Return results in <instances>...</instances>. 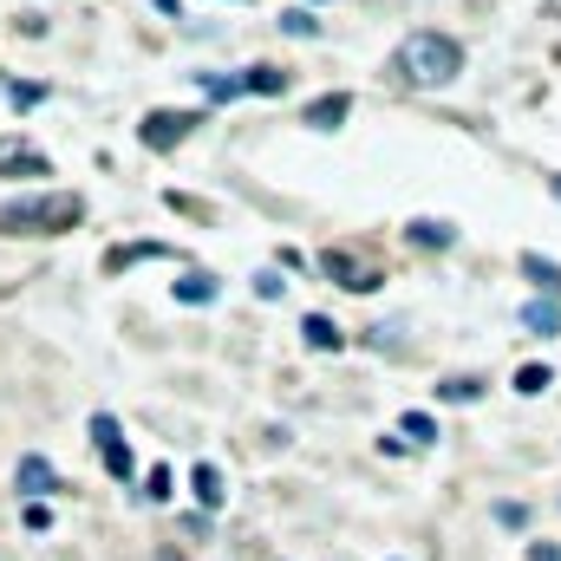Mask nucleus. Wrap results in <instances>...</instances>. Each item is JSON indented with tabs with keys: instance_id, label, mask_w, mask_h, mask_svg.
Returning a JSON list of instances; mask_svg holds the SVG:
<instances>
[{
	"instance_id": "obj_8",
	"label": "nucleus",
	"mask_w": 561,
	"mask_h": 561,
	"mask_svg": "<svg viewBox=\"0 0 561 561\" xmlns=\"http://www.w3.org/2000/svg\"><path fill=\"white\" fill-rule=\"evenodd\" d=\"M138 262H176V249H163V242H131V249H112V255H105V275H125V268H138Z\"/></svg>"
},
{
	"instance_id": "obj_25",
	"label": "nucleus",
	"mask_w": 561,
	"mask_h": 561,
	"mask_svg": "<svg viewBox=\"0 0 561 561\" xmlns=\"http://www.w3.org/2000/svg\"><path fill=\"white\" fill-rule=\"evenodd\" d=\"M496 523H503V529H523V523H529V510H523V503H496Z\"/></svg>"
},
{
	"instance_id": "obj_22",
	"label": "nucleus",
	"mask_w": 561,
	"mask_h": 561,
	"mask_svg": "<svg viewBox=\"0 0 561 561\" xmlns=\"http://www.w3.org/2000/svg\"><path fill=\"white\" fill-rule=\"evenodd\" d=\"M39 99H46V85H33V79H26V85H20V79L7 85V105H13V112H33Z\"/></svg>"
},
{
	"instance_id": "obj_26",
	"label": "nucleus",
	"mask_w": 561,
	"mask_h": 561,
	"mask_svg": "<svg viewBox=\"0 0 561 561\" xmlns=\"http://www.w3.org/2000/svg\"><path fill=\"white\" fill-rule=\"evenodd\" d=\"M26 529H33V536L53 529V510H46V503H26Z\"/></svg>"
},
{
	"instance_id": "obj_12",
	"label": "nucleus",
	"mask_w": 561,
	"mask_h": 561,
	"mask_svg": "<svg viewBox=\"0 0 561 561\" xmlns=\"http://www.w3.org/2000/svg\"><path fill=\"white\" fill-rule=\"evenodd\" d=\"M300 340H307L313 353H340V346H346V333H340L327 313H307V320H300Z\"/></svg>"
},
{
	"instance_id": "obj_20",
	"label": "nucleus",
	"mask_w": 561,
	"mask_h": 561,
	"mask_svg": "<svg viewBox=\"0 0 561 561\" xmlns=\"http://www.w3.org/2000/svg\"><path fill=\"white\" fill-rule=\"evenodd\" d=\"M280 33H294V39H320V20H313V7H287V13H280Z\"/></svg>"
},
{
	"instance_id": "obj_14",
	"label": "nucleus",
	"mask_w": 561,
	"mask_h": 561,
	"mask_svg": "<svg viewBox=\"0 0 561 561\" xmlns=\"http://www.w3.org/2000/svg\"><path fill=\"white\" fill-rule=\"evenodd\" d=\"M405 236H412V249H450V242H457V229H450V222H437V216H419Z\"/></svg>"
},
{
	"instance_id": "obj_5",
	"label": "nucleus",
	"mask_w": 561,
	"mask_h": 561,
	"mask_svg": "<svg viewBox=\"0 0 561 561\" xmlns=\"http://www.w3.org/2000/svg\"><path fill=\"white\" fill-rule=\"evenodd\" d=\"M196 125H203L196 112H150V118L138 125V144H144V150H176Z\"/></svg>"
},
{
	"instance_id": "obj_4",
	"label": "nucleus",
	"mask_w": 561,
	"mask_h": 561,
	"mask_svg": "<svg viewBox=\"0 0 561 561\" xmlns=\"http://www.w3.org/2000/svg\"><path fill=\"white\" fill-rule=\"evenodd\" d=\"M320 275H327V280H340L346 294H373V287L386 280L379 268H373V262H359L353 249H327V255H320Z\"/></svg>"
},
{
	"instance_id": "obj_31",
	"label": "nucleus",
	"mask_w": 561,
	"mask_h": 561,
	"mask_svg": "<svg viewBox=\"0 0 561 561\" xmlns=\"http://www.w3.org/2000/svg\"><path fill=\"white\" fill-rule=\"evenodd\" d=\"M242 7H249V0H242Z\"/></svg>"
},
{
	"instance_id": "obj_3",
	"label": "nucleus",
	"mask_w": 561,
	"mask_h": 561,
	"mask_svg": "<svg viewBox=\"0 0 561 561\" xmlns=\"http://www.w3.org/2000/svg\"><path fill=\"white\" fill-rule=\"evenodd\" d=\"M92 444H99V457H105V470H112L118 483H131V477H138V457H131V444H125V431H118L112 412H99V419H92Z\"/></svg>"
},
{
	"instance_id": "obj_29",
	"label": "nucleus",
	"mask_w": 561,
	"mask_h": 561,
	"mask_svg": "<svg viewBox=\"0 0 561 561\" xmlns=\"http://www.w3.org/2000/svg\"><path fill=\"white\" fill-rule=\"evenodd\" d=\"M549 190H556V196H561V176H549Z\"/></svg>"
},
{
	"instance_id": "obj_10",
	"label": "nucleus",
	"mask_w": 561,
	"mask_h": 561,
	"mask_svg": "<svg viewBox=\"0 0 561 561\" xmlns=\"http://www.w3.org/2000/svg\"><path fill=\"white\" fill-rule=\"evenodd\" d=\"M190 490H196V503H203V510H222V503H229V483H222V470H216V463H196V470H190Z\"/></svg>"
},
{
	"instance_id": "obj_11",
	"label": "nucleus",
	"mask_w": 561,
	"mask_h": 561,
	"mask_svg": "<svg viewBox=\"0 0 561 561\" xmlns=\"http://www.w3.org/2000/svg\"><path fill=\"white\" fill-rule=\"evenodd\" d=\"M170 287H176V300H183V307H209V300L222 294L216 275H203V268H183V280H170Z\"/></svg>"
},
{
	"instance_id": "obj_2",
	"label": "nucleus",
	"mask_w": 561,
	"mask_h": 561,
	"mask_svg": "<svg viewBox=\"0 0 561 561\" xmlns=\"http://www.w3.org/2000/svg\"><path fill=\"white\" fill-rule=\"evenodd\" d=\"M392 72L405 79V85H450L457 72H463V46L450 39V33H412L405 46H399V59H392Z\"/></svg>"
},
{
	"instance_id": "obj_9",
	"label": "nucleus",
	"mask_w": 561,
	"mask_h": 561,
	"mask_svg": "<svg viewBox=\"0 0 561 561\" xmlns=\"http://www.w3.org/2000/svg\"><path fill=\"white\" fill-rule=\"evenodd\" d=\"M346 112H353V99H346V92H327V99H313V105H307V125H313V131H340V125H346Z\"/></svg>"
},
{
	"instance_id": "obj_7",
	"label": "nucleus",
	"mask_w": 561,
	"mask_h": 561,
	"mask_svg": "<svg viewBox=\"0 0 561 561\" xmlns=\"http://www.w3.org/2000/svg\"><path fill=\"white\" fill-rule=\"evenodd\" d=\"M53 163L33 150V144H20V138H0V176H46Z\"/></svg>"
},
{
	"instance_id": "obj_30",
	"label": "nucleus",
	"mask_w": 561,
	"mask_h": 561,
	"mask_svg": "<svg viewBox=\"0 0 561 561\" xmlns=\"http://www.w3.org/2000/svg\"><path fill=\"white\" fill-rule=\"evenodd\" d=\"M157 561H176V556H157Z\"/></svg>"
},
{
	"instance_id": "obj_23",
	"label": "nucleus",
	"mask_w": 561,
	"mask_h": 561,
	"mask_svg": "<svg viewBox=\"0 0 561 561\" xmlns=\"http://www.w3.org/2000/svg\"><path fill=\"white\" fill-rule=\"evenodd\" d=\"M144 503H170V463H157V470L144 477Z\"/></svg>"
},
{
	"instance_id": "obj_13",
	"label": "nucleus",
	"mask_w": 561,
	"mask_h": 561,
	"mask_svg": "<svg viewBox=\"0 0 561 561\" xmlns=\"http://www.w3.org/2000/svg\"><path fill=\"white\" fill-rule=\"evenodd\" d=\"M523 327H529V333H542V340H549V333H561V300L536 294V300L523 307Z\"/></svg>"
},
{
	"instance_id": "obj_19",
	"label": "nucleus",
	"mask_w": 561,
	"mask_h": 561,
	"mask_svg": "<svg viewBox=\"0 0 561 561\" xmlns=\"http://www.w3.org/2000/svg\"><path fill=\"white\" fill-rule=\"evenodd\" d=\"M399 437H405V444H437L444 431H437L431 412H405V419H399Z\"/></svg>"
},
{
	"instance_id": "obj_15",
	"label": "nucleus",
	"mask_w": 561,
	"mask_h": 561,
	"mask_svg": "<svg viewBox=\"0 0 561 561\" xmlns=\"http://www.w3.org/2000/svg\"><path fill=\"white\" fill-rule=\"evenodd\" d=\"M242 79H249L255 99H280V92H287V66H249Z\"/></svg>"
},
{
	"instance_id": "obj_28",
	"label": "nucleus",
	"mask_w": 561,
	"mask_h": 561,
	"mask_svg": "<svg viewBox=\"0 0 561 561\" xmlns=\"http://www.w3.org/2000/svg\"><path fill=\"white\" fill-rule=\"evenodd\" d=\"M150 7H157V13H170V20H190V13H183V0H150Z\"/></svg>"
},
{
	"instance_id": "obj_24",
	"label": "nucleus",
	"mask_w": 561,
	"mask_h": 561,
	"mask_svg": "<svg viewBox=\"0 0 561 561\" xmlns=\"http://www.w3.org/2000/svg\"><path fill=\"white\" fill-rule=\"evenodd\" d=\"M255 294H262V300H280V294H287V280H280L275 268H262V275H255Z\"/></svg>"
},
{
	"instance_id": "obj_18",
	"label": "nucleus",
	"mask_w": 561,
	"mask_h": 561,
	"mask_svg": "<svg viewBox=\"0 0 561 561\" xmlns=\"http://www.w3.org/2000/svg\"><path fill=\"white\" fill-rule=\"evenodd\" d=\"M523 275L536 280V287H542L549 300H561V268L549 262V255H523Z\"/></svg>"
},
{
	"instance_id": "obj_6",
	"label": "nucleus",
	"mask_w": 561,
	"mask_h": 561,
	"mask_svg": "<svg viewBox=\"0 0 561 561\" xmlns=\"http://www.w3.org/2000/svg\"><path fill=\"white\" fill-rule=\"evenodd\" d=\"M13 490H20L26 503H46V496L59 490V470H53V463H46L39 450H26V457L13 463Z\"/></svg>"
},
{
	"instance_id": "obj_17",
	"label": "nucleus",
	"mask_w": 561,
	"mask_h": 561,
	"mask_svg": "<svg viewBox=\"0 0 561 561\" xmlns=\"http://www.w3.org/2000/svg\"><path fill=\"white\" fill-rule=\"evenodd\" d=\"M437 399H444V405H477V399H483V379H477V373H457V379L437 386Z\"/></svg>"
},
{
	"instance_id": "obj_16",
	"label": "nucleus",
	"mask_w": 561,
	"mask_h": 561,
	"mask_svg": "<svg viewBox=\"0 0 561 561\" xmlns=\"http://www.w3.org/2000/svg\"><path fill=\"white\" fill-rule=\"evenodd\" d=\"M196 85H203V92H209V99H222V105H229V99H242V92H249V79H242V72H196Z\"/></svg>"
},
{
	"instance_id": "obj_27",
	"label": "nucleus",
	"mask_w": 561,
	"mask_h": 561,
	"mask_svg": "<svg viewBox=\"0 0 561 561\" xmlns=\"http://www.w3.org/2000/svg\"><path fill=\"white\" fill-rule=\"evenodd\" d=\"M529 561H561L556 542H529Z\"/></svg>"
},
{
	"instance_id": "obj_1",
	"label": "nucleus",
	"mask_w": 561,
	"mask_h": 561,
	"mask_svg": "<svg viewBox=\"0 0 561 561\" xmlns=\"http://www.w3.org/2000/svg\"><path fill=\"white\" fill-rule=\"evenodd\" d=\"M72 222H85V203L66 196V190H39V196L0 203V236H59Z\"/></svg>"
},
{
	"instance_id": "obj_21",
	"label": "nucleus",
	"mask_w": 561,
	"mask_h": 561,
	"mask_svg": "<svg viewBox=\"0 0 561 561\" xmlns=\"http://www.w3.org/2000/svg\"><path fill=\"white\" fill-rule=\"evenodd\" d=\"M549 386H556V373H549V366H523V373H516V392H529V399H542Z\"/></svg>"
}]
</instances>
